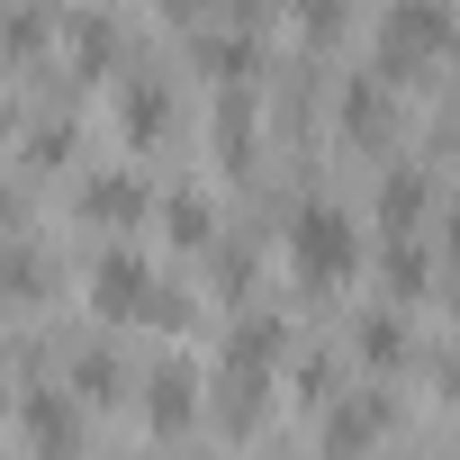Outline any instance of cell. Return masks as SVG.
Listing matches in <instances>:
<instances>
[{
    "mask_svg": "<svg viewBox=\"0 0 460 460\" xmlns=\"http://www.w3.org/2000/svg\"><path fill=\"white\" fill-rule=\"evenodd\" d=\"M145 388H154V397H145V415H154V433H163V442H172V433H190V415H199V379H190L181 361H163V370H154Z\"/></svg>",
    "mask_w": 460,
    "mask_h": 460,
    "instance_id": "obj_4",
    "label": "cell"
},
{
    "mask_svg": "<svg viewBox=\"0 0 460 460\" xmlns=\"http://www.w3.org/2000/svg\"><path fill=\"white\" fill-rule=\"evenodd\" d=\"M289 271H298L307 289H343V280L361 271V226H352L343 208L307 199V208L289 217Z\"/></svg>",
    "mask_w": 460,
    "mask_h": 460,
    "instance_id": "obj_1",
    "label": "cell"
},
{
    "mask_svg": "<svg viewBox=\"0 0 460 460\" xmlns=\"http://www.w3.org/2000/svg\"><path fill=\"white\" fill-rule=\"evenodd\" d=\"M19 433H28V442H55V451H73L91 424H82V406H73L64 388H37V397L19 406Z\"/></svg>",
    "mask_w": 460,
    "mask_h": 460,
    "instance_id": "obj_5",
    "label": "cell"
},
{
    "mask_svg": "<svg viewBox=\"0 0 460 460\" xmlns=\"http://www.w3.org/2000/svg\"><path fill=\"white\" fill-rule=\"evenodd\" d=\"M379 208H388V226H415V217H424V181H415V172H397Z\"/></svg>",
    "mask_w": 460,
    "mask_h": 460,
    "instance_id": "obj_14",
    "label": "cell"
},
{
    "mask_svg": "<svg viewBox=\"0 0 460 460\" xmlns=\"http://www.w3.org/2000/svg\"><path fill=\"white\" fill-rule=\"evenodd\" d=\"M73 397H118V361L109 352H82L73 361Z\"/></svg>",
    "mask_w": 460,
    "mask_h": 460,
    "instance_id": "obj_12",
    "label": "cell"
},
{
    "mask_svg": "<svg viewBox=\"0 0 460 460\" xmlns=\"http://www.w3.org/2000/svg\"><path fill=\"white\" fill-rule=\"evenodd\" d=\"M199 64H208L217 82H244V73H253V46H244V37H208V46H199Z\"/></svg>",
    "mask_w": 460,
    "mask_h": 460,
    "instance_id": "obj_9",
    "label": "cell"
},
{
    "mask_svg": "<svg viewBox=\"0 0 460 460\" xmlns=\"http://www.w3.org/2000/svg\"><path fill=\"white\" fill-rule=\"evenodd\" d=\"M361 361H379V370H397V361H406V334H397V316H370V325H361Z\"/></svg>",
    "mask_w": 460,
    "mask_h": 460,
    "instance_id": "obj_10",
    "label": "cell"
},
{
    "mask_svg": "<svg viewBox=\"0 0 460 460\" xmlns=\"http://www.w3.org/2000/svg\"><path fill=\"white\" fill-rule=\"evenodd\" d=\"M343 127H352V145H388V91H379V82H352Z\"/></svg>",
    "mask_w": 460,
    "mask_h": 460,
    "instance_id": "obj_8",
    "label": "cell"
},
{
    "mask_svg": "<svg viewBox=\"0 0 460 460\" xmlns=\"http://www.w3.org/2000/svg\"><path fill=\"white\" fill-rule=\"evenodd\" d=\"M442 397H451V406H460V352H451V361H442Z\"/></svg>",
    "mask_w": 460,
    "mask_h": 460,
    "instance_id": "obj_16",
    "label": "cell"
},
{
    "mask_svg": "<svg viewBox=\"0 0 460 460\" xmlns=\"http://www.w3.org/2000/svg\"><path fill=\"white\" fill-rule=\"evenodd\" d=\"M82 217H91V226H127V217H145V190H136L127 172H118V181H91V190H82Z\"/></svg>",
    "mask_w": 460,
    "mask_h": 460,
    "instance_id": "obj_7",
    "label": "cell"
},
{
    "mask_svg": "<svg viewBox=\"0 0 460 460\" xmlns=\"http://www.w3.org/2000/svg\"><path fill=\"white\" fill-rule=\"evenodd\" d=\"M172 235H181L190 253H199V244L217 235V217H208V199H172Z\"/></svg>",
    "mask_w": 460,
    "mask_h": 460,
    "instance_id": "obj_13",
    "label": "cell"
},
{
    "mask_svg": "<svg viewBox=\"0 0 460 460\" xmlns=\"http://www.w3.org/2000/svg\"><path fill=\"white\" fill-rule=\"evenodd\" d=\"M298 19H307L316 37H334V19H343V0H298Z\"/></svg>",
    "mask_w": 460,
    "mask_h": 460,
    "instance_id": "obj_15",
    "label": "cell"
},
{
    "mask_svg": "<svg viewBox=\"0 0 460 460\" xmlns=\"http://www.w3.org/2000/svg\"><path fill=\"white\" fill-rule=\"evenodd\" d=\"M451 46V10L442 0H388V37H379V73H424Z\"/></svg>",
    "mask_w": 460,
    "mask_h": 460,
    "instance_id": "obj_3",
    "label": "cell"
},
{
    "mask_svg": "<svg viewBox=\"0 0 460 460\" xmlns=\"http://www.w3.org/2000/svg\"><path fill=\"white\" fill-rule=\"evenodd\" d=\"M10 217H19V199H10V190H0V235H10Z\"/></svg>",
    "mask_w": 460,
    "mask_h": 460,
    "instance_id": "obj_17",
    "label": "cell"
},
{
    "mask_svg": "<svg viewBox=\"0 0 460 460\" xmlns=\"http://www.w3.org/2000/svg\"><path fill=\"white\" fill-rule=\"evenodd\" d=\"M388 424H397V415H388V397H352V406H334V415H325V442H334V451H361V442H379Z\"/></svg>",
    "mask_w": 460,
    "mask_h": 460,
    "instance_id": "obj_6",
    "label": "cell"
},
{
    "mask_svg": "<svg viewBox=\"0 0 460 460\" xmlns=\"http://www.w3.org/2000/svg\"><path fill=\"white\" fill-rule=\"evenodd\" d=\"M91 298H100V316H136V325H190L181 289H163V280H154V262H136V253H100V271H91Z\"/></svg>",
    "mask_w": 460,
    "mask_h": 460,
    "instance_id": "obj_2",
    "label": "cell"
},
{
    "mask_svg": "<svg viewBox=\"0 0 460 460\" xmlns=\"http://www.w3.org/2000/svg\"><path fill=\"white\" fill-rule=\"evenodd\" d=\"M127 136H163V82H136L127 91Z\"/></svg>",
    "mask_w": 460,
    "mask_h": 460,
    "instance_id": "obj_11",
    "label": "cell"
}]
</instances>
